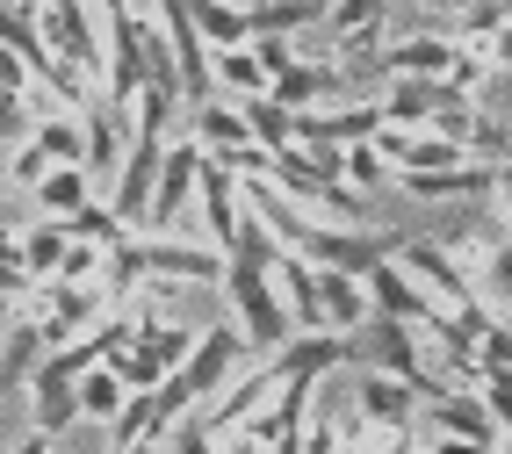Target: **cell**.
I'll use <instances>...</instances> for the list:
<instances>
[{"label": "cell", "instance_id": "cell-1", "mask_svg": "<svg viewBox=\"0 0 512 454\" xmlns=\"http://www.w3.org/2000/svg\"><path fill=\"white\" fill-rule=\"evenodd\" d=\"M217 289L231 296V325L246 332L253 354H275V346L296 339V318H289V303H282V289H275V267H260V260H246V253H224V282H217Z\"/></svg>", "mask_w": 512, "mask_h": 454}, {"label": "cell", "instance_id": "cell-2", "mask_svg": "<svg viewBox=\"0 0 512 454\" xmlns=\"http://www.w3.org/2000/svg\"><path fill=\"white\" fill-rule=\"evenodd\" d=\"M397 267L404 274H412V282L440 303V310H455V318L476 332V325H484V318H498V310L484 303V289H476L469 282V274H462V260L448 253V246H433V238H412V231H404V246H397Z\"/></svg>", "mask_w": 512, "mask_h": 454}, {"label": "cell", "instance_id": "cell-3", "mask_svg": "<svg viewBox=\"0 0 512 454\" xmlns=\"http://www.w3.org/2000/svg\"><path fill=\"white\" fill-rule=\"evenodd\" d=\"M354 361H361V368H383V375H404L419 397H440V390H448V375L419 354V325L383 318V310H368V325L354 332Z\"/></svg>", "mask_w": 512, "mask_h": 454}, {"label": "cell", "instance_id": "cell-4", "mask_svg": "<svg viewBox=\"0 0 512 454\" xmlns=\"http://www.w3.org/2000/svg\"><path fill=\"white\" fill-rule=\"evenodd\" d=\"M101 303H109V296H101L94 282H58V274H51V282H37V296H29V318L44 325L51 346H65V339H80L101 318Z\"/></svg>", "mask_w": 512, "mask_h": 454}, {"label": "cell", "instance_id": "cell-5", "mask_svg": "<svg viewBox=\"0 0 512 454\" xmlns=\"http://www.w3.org/2000/svg\"><path fill=\"white\" fill-rule=\"evenodd\" d=\"M159 159H166V137H152V130H130V152H123L116 181H109V209H116L123 224H145L152 188H159Z\"/></svg>", "mask_w": 512, "mask_h": 454}, {"label": "cell", "instance_id": "cell-6", "mask_svg": "<svg viewBox=\"0 0 512 454\" xmlns=\"http://www.w3.org/2000/svg\"><path fill=\"white\" fill-rule=\"evenodd\" d=\"M246 354H253V346H246V332H238V325H210V332L195 339V354L174 368V382H181V390L202 404V397H217V390H224L231 368L246 361Z\"/></svg>", "mask_w": 512, "mask_h": 454}, {"label": "cell", "instance_id": "cell-7", "mask_svg": "<svg viewBox=\"0 0 512 454\" xmlns=\"http://www.w3.org/2000/svg\"><path fill=\"white\" fill-rule=\"evenodd\" d=\"M195 181H202V145L195 137H181V145H166L159 159V188H152V209H145V231H174L181 224V209L195 202Z\"/></svg>", "mask_w": 512, "mask_h": 454}, {"label": "cell", "instance_id": "cell-8", "mask_svg": "<svg viewBox=\"0 0 512 454\" xmlns=\"http://www.w3.org/2000/svg\"><path fill=\"white\" fill-rule=\"evenodd\" d=\"M195 195H202V231H210V246L231 253L238 224H246V188H238V173H231L224 159L202 152V181H195Z\"/></svg>", "mask_w": 512, "mask_h": 454}, {"label": "cell", "instance_id": "cell-9", "mask_svg": "<svg viewBox=\"0 0 512 454\" xmlns=\"http://www.w3.org/2000/svg\"><path fill=\"white\" fill-rule=\"evenodd\" d=\"M462 87L455 80H383V116L404 123V130H426L440 109H462Z\"/></svg>", "mask_w": 512, "mask_h": 454}, {"label": "cell", "instance_id": "cell-10", "mask_svg": "<svg viewBox=\"0 0 512 454\" xmlns=\"http://www.w3.org/2000/svg\"><path fill=\"white\" fill-rule=\"evenodd\" d=\"M361 289H368V303L383 310V318H404V325H426L433 310H440V303H433V296L412 282V274L397 267V253H390V260H375V267L361 274Z\"/></svg>", "mask_w": 512, "mask_h": 454}, {"label": "cell", "instance_id": "cell-11", "mask_svg": "<svg viewBox=\"0 0 512 454\" xmlns=\"http://www.w3.org/2000/svg\"><path fill=\"white\" fill-rule=\"evenodd\" d=\"M354 80H347V65H332V58H296L282 80H267V94L282 101V109H318V101H332V94H347Z\"/></svg>", "mask_w": 512, "mask_h": 454}, {"label": "cell", "instance_id": "cell-12", "mask_svg": "<svg viewBox=\"0 0 512 454\" xmlns=\"http://www.w3.org/2000/svg\"><path fill=\"white\" fill-rule=\"evenodd\" d=\"M130 109H116V101H101V109H87V181H116V166L130 152Z\"/></svg>", "mask_w": 512, "mask_h": 454}, {"label": "cell", "instance_id": "cell-13", "mask_svg": "<svg viewBox=\"0 0 512 454\" xmlns=\"http://www.w3.org/2000/svg\"><path fill=\"white\" fill-rule=\"evenodd\" d=\"M44 354H51V339H44V325H37V318H22V325L0 332V397L29 390V375L44 368Z\"/></svg>", "mask_w": 512, "mask_h": 454}, {"label": "cell", "instance_id": "cell-14", "mask_svg": "<svg viewBox=\"0 0 512 454\" xmlns=\"http://www.w3.org/2000/svg\"><path fill=\"white\" fill-rule=\"evenodd\" d=\"M318 310H325V332H361L375 303H368V289H361V274L318 267Z\"/></svg>", "mask_w": 512, "mask_h": 454}, {"label": "cell", "instance_id": "cell-15", "mask_svg": "<svg viewBox=\"0 0 512 454\" xmlns=\"http://www.w3.org/2000/svg\"><path fill=\"white\" fill-rule=\"evenodd\" d=\"M275 289H282V303H289L296 332H325V310H318V267L303 260V253H282V260H275Z\"/></svg>", "mask_w": 512, "mask_h": 454}, {"label": "cell", "instance_id": "cell-16", "mask_svg": "<svg viewBox=\"0 0 512 454\" xmlns=\"http://www.w3.org/2000/svg\"><path fill=\"white\" fill-rule=\"evenodd\" d=\"M426 411H433V433H462V440L498 447V426H491L484 397H469V390H440V397H426Z\"/></svg>", "mask_w": 512, "mask_h": 454}, {"label": "cell", "instance_id": "cell-17", "mask_svg": "<svg viewBox=\"0 0 512 454\" xmlns=\"http://www.w3.org/2000/svg\"><path fill=\"white\" fill-rule=\"evenodd\" d=\"M29 426L37 433H73L80 426V382H51V375H37L29 382Z\"/></svg>", "mask_w": 512, "mask_h": 454}, {"label": "cell", "instance_id": "cell-18", "mask_svg": "<svg viewBox=\"0 0 512 454\" xmlns=\"http://www.w3.org/2000/svg\"><path fill=\"white\" fill-rule=\"evenodd\" d=\"M195 145H202V152H238V145H253L246 109H238V101H224V94L195 101Z\"/></svg>", "mask_w": 512, "mask_h": 454}, {"label": "cell", "instance_id": "cell-19", "mask_svg": "<svg viewBox=\"0 0 512 454\" xmlns=\"http://www.w3.org/2000/svg\"><path fill=\"white\" fill-rule=\"evenodd\" d=\"M29 109H37V101H29ZM29 137L51 152V166H87V123H80L73 109H37Z\"/></svg>", "mask_w": 512, "mask_h": 454}, {"label": "cell", "instance_id": "cell-20", "mask_svg": "<svg viewBox=\"0 0 512 454\" xmlns=\"http://www.w3.org/2000/svg\"><path fill=\"white\" fill-rule=\"evenodd\" d=\"M476 267H484V289H491V310L512 325V231L491 217V231L476 238Z\"/></svg>", "mask_w": 512, "mask_h": 454}, {"label": "cell", "instance_id": "cell-21", "mask_svg": "<svg viewBox=\"0 0 512 454\" xmlns=\"http://www.w3.org/2000/svg\"><path fill=\"white\" fill-rule=\"evenodd\" d=\"M332 0H253L246 8V29L253 37H296V29H318Z\"/></svg>", "mask_w": 512, "mask_h": 454}, {"label": "cell", "instance_id": "cell-22", "mask_svg": "<svg viewBox=\"0 0 512 454\" xmlns=\"http://www.w3.org/2000/svg\"><path fill=\"white\" fill-rule=\"evenodd\" d=\"M109 433H116V447H152V440L174 433V418L159 411V397H152V390H130V404L109 418Z\"/></svg>", "mask_w": 512, "mask_h": 454}, {"label": "cell", "instance_id": "cell-23", "mask_svg": "<svg viewBox=\"0 0 512 454\" xmlns=\"http://www.w3.org/2000/svg\"><path fill=\"white\" fill-rule=\"evenodd\" d=\"M195 339H202V332H188V325H166V318H138V325H130V346H138V354H152L166 375H174V368L195 354Z\"/></svg>", "mask_w": 512, "mask_h": 454}, {"label": "cell", "instance_id": "cell-24", "mask_svg": "<svg viewBox=\"0 0 512 454\" xmlns=\"http://www.w3.org/2000/svg\"><path fill=\"white\" fill-rule=\"evenodd\" d=\"M238 109H246V130H253L260 152H289L296 145V109H282L275 94H253V101H238Z\"/></svg>", "mask_w": 512, "mask_h": 454}, {"label": "cell", "instance_id": "cell-25", "mask_svg": "<svg viewBox=\"0 0 512 454\" xmlns=\"http://www.w3.org/2000/svg\"><path fill=\"white\" fill-rule=\"evenodd\" d=\"M188 15H195V29H202V44H210V51L253 44V29H246V8H231V0H188Z\"/></svg>", "mask_w": 512, "mask_h": 454}, {"label": "cell", "instance_id": "cell-26", "mask_svg": "<svg viewBox=\"0 0 512 454\" xmlns=\"http://www.w3.org/2000/svg\"><path fill=\"white\" fill-rule=\"evenodd\" d=\"M210 80H217L224 94H238V101H253V94H267V73H260V58H253V44H231V51H210Z\"/></svg>", "mask_w": 512, "mask_h": 454}, {"label": "cell", "instance_id": "cell-27", "mask_svg": "<svg viewBox=\"0 0 512 454\" xmlns=\"http://www.w3.org/2000/svg\"><path fill=\"white\" fill-rule=\"evenodd\" d=\"M65 253H73V231H65L58 217H44V224H29V238H22V267L37 274V282H51V274L65 267Z\"/></svg>", "mask_w": 512, "mask_h": 454}, {"label": "cell", "instance_id": "cell-28", "mask_svg": "<svg viewBox=\"0 0 512 454\" xmlns=\"http://www.w3.org/2000/svg\"><path fill=\"white\" fill-rule=\"evenodd\" d=\"M29 195H37V209H44V217H73V209L94 195V181H87V166H51V173H44V181L29 188Z\"/></svg>", "mask_w": 512, "mask_h": 454}, {"label": "cell", "instance_id": "cell-29", "mask_svg": "<svg viewBox=\"0 0 512 454\" xmlns=\"http://www.w3.org/2000/svg\"><path fill=\"white\" fill-rule=\"evenodd\" d=\"M130 404V390H123V375L101 361V368H87L80 375V418H94V426H109V418Z\"/></svg>", "mask_w": 512, "mask_h": 454}, {"label": "cell", "instance_id": "cell-30", "mask_svg": "<svg viewBox=\"0 0 512 454\" xmlns=\"http://www.w3.org/2000/svg\"><path fill=\"white\" fill-rule=\"evenodd\" d=\"M58 224L73 231V238H87V246H123V238H130V224H123L101 195H87V202L73 209V217H58Z\"/></svg>", "mask_w": 512, "mask_h": 454}, {"label": "cell", "instance_id": "cell-31", "mask_svg": "<svg viewBox=\"0 0 512 454\" xmlns=\"http://www.w3.org/2000/svg\"><path fill=\"white\" fill-rule=\"evenodd\" d=\"M383 15H390V0H332L325 8V37L339 44V37H354V29H383Z\"/></svg>", "mask_w": 512, "mask_h": 454}, {"label": "cell", "instance_id": "cell-32", "mask_svg": "<svg viewBox=\"0 0 512 454\" xmlns=\"http://www.w3.org/2000/svg\"><path fill=\"white\" fill-rule=\"evenodd\" d=\"M476 368H484V375H512V325L505 318L476 325Z\"/></svg>", "mask_w": 512, "mask_h": 454}, {"label": "cell", "instance_id": "cell-33", "mask_svg": "<svg viewBox=\"0 0 512 454\" xmlns=\"http://www.w3.org/2000/svg\"><path fill=\"white\" fill-rule=\"evenodd\" d=\"M0 296H8V303L15 296H37V274L22 267V238L15 231H0Z\"/></svg>", "mask_w": 512, "mask_h": 454}, {"label": "cell", "instance_id": "cell-34", "mask_svg": "<svg viewBox=\"0 0 512 454\" xmlns=\"http://www.w3.org/2000/svg\"><path fill=\"white\" fill-rule=\"evenodd\" d=\"M390 181V166H383V152H375V145H347V188H383Z\"/></svg>", "mask_w": 512, "mask_h": 454}, {"label": "cell", "instance_id": "cell-35", "mask_svg": "<svg viewBox=\"0 0 512 454\" xmlns=\"http://www.w3.org/2000/svg\"><path fill=\"white\" fill-rule=\"evenodd\" d=\"M44 173H51V152L37 145V137H22V145H15V159H8V181H15V188H37Z\"/></svg>", "mask_w": 512, "mask_h": 454}, {"label": "cell", "instance_id": "cell-36", "mask_svg": "<svg viewBox=\"0 0 512 454\" xmlns=\"http://www.w3.org/2000/svg\"><path fill=\"white\" fill-rule=\"evenodd\" d=\"M166 454H217V433L188 411V418H174V433H166Z\"/></svg>", "mask_w": 512, "mask_h": 454}, {"label": "cell", "instance_id": "cell-37", "mask_svg": "<svg viewBox=\"0 0 512 454\" xmlns=\"http://www.w3.org/2000/svg\"><path fill=\"white\" fill-rule=\"evenodd\" d=\"M253 58H260L267 80H282L289 65H296V37H253Z\"/></svg>", "mask_w": 512, "mask_h": 454}, {"label": "cell", "instance_id": "cell-38", "mask_svg": "<svg viewBox=\"0 0 512 454\" xmlns=\"http://www.w3.org/2000/svg\"><path fill=\"white\" fill-rule=\"evenodd\" d=\"M303 454H347V433L332 418H303Z\"/></svg>", "mask_w": 512, "mask_h": 454}, {"label": "cell", "instance_id": "cell-39", "mask_svg": "<svg viewBox=\"0 0 512 454\" xmlns=\"http://www.w3.org/2000/svg\"><path fill=\"white\" fill-rule=\"evenodd\" d=\"M469 51L484 58V65H505V73H512V22H505V29H491V37H484V44H469Z\"/></svg>", "mask_w": 512, "mask_h": 454}, {"label": "cell", "instance_id": "cell-40", "mask_svg": "<svg viewBox=\"0 0 512 454\" xmlns=\"http://www.w3.org/2000/svg\"><path fill=\"white\" fill-rule=\"evenodd\" d=\"M94 8H101V15H123V8H138V0H94Z\"/></svg>", "mask_w": 512, "mask_h": 454}, {"label": "cell", "instance_id": "cell-41", "mask_svg": "<svg viewBox=\"0 0 512 454\" xmlns=\"http://www.w3.org/2000/svg\"><path fill=\"white\" fill-rule=\"evenodd\" d=\"M8 224H15V209H8V202H0V231H8Z\"/></svg>", "mask_w": 512, "mask_h": 454}, {"label": "cell", "instance_id": "cell-42", "mask_svg": "<svg viewBox=\"0 0 512 454\" xmlns=\"http://www.w3.org/2000/svg\"><path fill=\"white\" fill-rule=\"evenodd\" d=\"M433 8H462V0H433Z\"/></svg>", "mask_w": 512, "mask_h": 454}, {"label": "cell", "instance_id": "cell-43", "mask_svg": "<svg viewBox=\"0 0 512 454\" xmlns=\"http://www.w3.org/2000/svg\"><path fill=\"white\" fill-rule=\"evenodd\" d=\"M0 325H8V296H0Z\"/></svg>", "mask_w": 512, "mask_h": 454}, {"label": "cell", "instance_id": "cell-44", "mask_svg": "<svg viewBox=\"0 0 512 454\" xmlns=\"http://www.w3.org/2000/svg\"><path fill=\"white\" fill-rule=\"evenodd\" d=\"M44 8H58V0H44Z\"/></svg>", "mask_w": 512, "mask_h": 454}]
</instances>
